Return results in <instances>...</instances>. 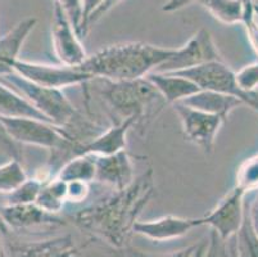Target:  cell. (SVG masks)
<instances>
[{"instance_id":"17","label":"cell","mask_w":258,"mask_h":257,"mask_svg":"<svg viewBox=\"0 0 258 257\" xmlns=\"http://www.w3.org/2000/svg\"><path fill=\"white\" fill-rule=\"evenodd\" d=\"M147 77L158 89L167 105L173 106L176 103L184 102L185 99L201 91V88L196 82L180 75L151 72Z\"/></svg>"},{"instance_id":"5","label":"cell","mask_w":258,"mask_h":257,"mask_svg":"<svg viewBox=\"0 0 258 257\" xmlns=\"http://www.w3.org/2000/svg\"><path fill=\"white\" fill-rule=\"evenodd\" d=\"M190 79L198 85L201 90H211L225 95L235 96L243 105L249 106L258 113V93L245 91L236 81V72H234L225 61H213L203 63L187 70L168 72Z\"/></svg>"},{"instance_id":"8","label":"cell","mask_w":258,"mask_h":257,"mask_svg":"<svg viewBox=\"0 0 258 257\" xmlns=\"http://www.w3.org/2000/svg\"><path fill=\"white\" fill-rule=\"evenodd\" d=\"M173 108L181 121L185 138L201 148L206 155H211L215 148L217 134L226 119L196 110L181 102L173 105Z\"/></svg>"},{"instance_id":"20","label":"cell","mask_w":258,"mask_h":257,"mask_svg":"<svg viewBox=\"0 0 258 257\" xmlns=\"http://www.w3.org/2000/svg\"><path fill=\"white\" fill-rule=\"evenodd\" d=\"M95 156L81 155L75 156L62 165L57 173V178L66 183L70 181H86L91 183L95 180Z\"/></svg>"},{"instance_id":"31","label":"cell","mask_w":258,"mask_h":257,"mask_svg":"<svg viewBox=\"0 0 258 257\" xmlns=\"http://www.w3.org/2000/svg\"><path fill=\"white\" fill-rule=\"evenodd\" d=\"M90 192V183L86 181H70L67 183V202L83 203Z\"/></svg>"},{"instance_id":"7","label":"cell","mask_w":258,"mask_h":257,"mask_svg":"<svg viewBox=\"0 0 258 257\" xmlns=\"http://www.w3.org/2000/svg\"><path fill=\"white\" fill-rule=\"evenodd\" d=\"M247 192L235 185L215 209L199 218V224L208 225L221 239H230L238 234L245 216Z\"/></svg>"},{"instance_id":"25","label":"cell","mask_w":258,"mask_h":257,"mask_svg":"<svg viewBox=\"0 0 258 257\" xmlns=\"http://www.w3.org/2000/svg\"><path fill=\"white\" fill-rule=\"evenodd\" d=\"M236 247H238V257H258V237L250 224L247 204H245L243 225L236 234Z\"/></svg>"},{"instance_id":"22","label":"cell","mask_w":258,"mask_h":257,"mask_svg":"<svg viewBox=\"0 0 258 257\" xmlns=\"http://www.w3.org/2000/svg\"><path fill=\"white\" fill-rule=\"evenodd\" d=\"M67 202V183L53 176L40 190L36 204L53 214H59Z\"/></svg>"},{"instance_id":"13","label":"cell","mask_w":258,"mask_h":257,"mask_svg":"<svg viewBox=\"0 0 258 257\" xmlns=\"http://www.w3.org/2000/svg\"><path fill=\"white\" fill-rule=\"evenodd\" d=\"M95 181L113 190L125 189L135 179L133 159L126 149L109 156H95Z\"/></svg>"},{"instance_id":"39","label":"cell","mask_w":258,"mask_h":257,"mask_svg":"<svg viewBox=\"0 0 258 257\" xmlns=\"http://www.w3.org/2000/svg\"><path fill=\"white\" fill-rule=\"evenodd\" d=\"M0 234H2V232H0ZM0 257H4L3 251H2V246H0Z\"/></svg>"},{"instance_id":"19","label":"cell","mask_w":258,"mask_h":257,"mask_svg":"<svg viewBox=\"0 0 258 257\" xmlns=\"http://www.w3.org/2000/svg\"><path fill=\"white\" fill-rule=\"evenodd\" d=\"M0 117L12 119H36L49 121L23 95L0 82Z\"/></svg>"},{"instance_id":"26","label":"cell","mask_w":258,"mask_h":257,"mask_svg":"<svg viewBox=\"0 0 258 257\" xmlns=\"http://www.w3.org/2000/svg\"><path fill=\"white\" fill-rule=\"evenodd\" d=\"M206 248H207V240H202L199 243L191 244V246L182 248L180 251H175L172 253H168L166 256L159 257H205ZM114 252V257H154L149 256L147 253H143L139 249L133 248L131 246L126 247L123 249H117Z\"/></svg>"},{"instance_id":"35","label":"cell","mask_w":258,"mask_h":257,"mask_svg":"<svg viewBox=\"0 0 258 257\" xmlns=\"http://www.w3.org/2000/svg\"><path fill=\"white\" fill-rule=\"evenodd\" d=\"M121 2H122V0H107L104 6H103L102 8H100L99 11H98L97 13H95V16H94V17L91 18L90 26L93 25L94 22H97V21H99L100 18H102L105 13H108V12L111 11L112 8H114V7H116L118 3H121Z\"/></svg>"},{"instance_id":"1","label":"cell","mask_w":258,"mask_h":257,"mask_svg":"<svg viewBox=\"0 0 258 257\" xmlns=\"http://www.w3.org/2000/svg\"><path fill=\"white\" fill-rule=\"evenodd\" d=\"M156 192L154 173L148 169L125 189L113 190L67 215L77 229L113 251L130 246L134 225Z\"/></svg>"},{"instance_id":"30","label":"cell","mask_w":258,"mask_h":257,"mask_svg":"<svg viewBox=\"0 0 258 257\" xmlns=\"http://www.w3.org/2000/svg\"><path fill=\"white\" fill-rule=\"evenodd\" d=\"M236 81L243 90L255 91L258 88V61L244 66L240 71H238Z\"/></svg>"},{"instance_id":"33","label":"cell","mask_w":258,"mask_h":257,"mask_svg":"<svg viewBox=\"0 0 258 257\" xmlns=\"http://www.w3.org/2000/svg\"><path fill=\"white\" fill-rule=\"evenodd\" d=\"M107 0H83L84 3V20L81 28V37H85L90 28L91 18L95 16L98 11L105 4Z\"/></svg>"},{"instance_id":"28","label":"cell","mask_w":258,"mask_h":257,"mask_svg":"<svg viewBox=\"0 0 258 257\" xmlns=\"http://www.w3.org/2000/svg\"><path fill=\"white\" fill-rule=\"evenodd\" d=\"M205 257H238L236 235L230 239H221L217 233L211 230Z\"/></svg>"},{"instance_id":"16","label":"cell","mask_w":258,"mask_h":257,"mask_svg":"<svg viewBox=\"0 0 258 257\" xmlns=\"http://www.w3.org/2000/svg\"><path fill=\"white\" fill-rule=\"evenodd\" d=\"M36 22L34 17L25 18L0 37V77L13 72V63L18 60V54Z\"/></svg>"},{"instance_id":"36","label":"cell","mask_w":258,"mask_h":257,"mask_svg":"<svg viewBox=\"0 0 258 257\" xmlns=\"http://www.w3.org/2000/svg\"><path fill=\"white\" fill-rule=\"evenodd\" d=\"M193 2H196V0H168L167 3L162 7V9L165 12H175L184 8V7H186L190 3H193Z\"/></svg>"},{"instance_id":"27","label":"cell","mask_w":258,"mask_h":257,"mask_svg":"<svg viewBox=\"0 0 258 257\" xmlns=\"http://www.w3.org/2000/svg\"><path fill=\"white\" fill-rule=\"evenodd\" d=\"M235 185L245 190L247 194L258 189V155L241 164L236 174Z\"/></svg>"},{"instance_id":"14","label":"cell","mask_w":258,"mask_h":257,"mask_svg":"<svg viewBox=\"0 0 258 257\" xmlns=\"http://www.w3.org/2000/svg\"><path fill=\"white\" fill-rule=\"evenodd\" d=\"M197 226H201L199 218L167 215L156 220L138 221L134 225V234H139L153 242H168L184 237Z\"/></svg>"},{"instance_id":"38","label":"cell","mask_w":258,"mask_h":257,"mask_svg":"<svg viewBox=\"0 0 258 257\" xmlns=\"http://www.w3.org/2000/svg\"><path fill=\"white\" fill-rule=\"evenodd\" d=\"M253 6H254L255 12H257V14H258V3H253Z\"/></svg>"},{"instance_id":"6","label":"cell","mask_w":258,"mask_h":257,"mask_svg":"<svg viewBox=\"0 0 258 257\" xmlns=\"http://www.w3.org/2000/svg\"><path fill=\"white\" fill-rule=\"evenodd\" d=\"M13 72L34 84L55 89H63L72 85H86L94 80L90 74L80 67L29 62L20 58L13 63Z\"/></svg>"},{"instance_id":"23","label":"cell","mask_w":258,"mask_h":257,"mask_svg":"<svg viewBox=\"0 0 258 257\" xmlns=\"http://www.w3.org/2000/svg\"><path fill=\"white\" fill-rule=\"evenodd\" d=\"M27 175L22 166V162L16 159H11L4 165H0V193L8 194L17 189Z\"/></svg>"},{"instance_id":"18","label":"cell","mask_w":258,"mask_h":257,"mask_svg":"<svg viewBox=\"0 0 258 257\" xmlns=\"http://www.w3.org/2000/svg\"><path fill=\"white\" fill-rule=\"evenodd\" d=\"M181 103L191 108H196V110L211 113V115H217V116H221L226 120L230 113L233 112L235 108H238L239 106L243 105V102L235 96L225 95V94L211 90L198 91L194 95L185 99Z\"/></svg>"},{"instance_id":"9","label":"cell","mask_w":258,"mask_h":257,"mask_svg":"<svg viewBox=\"0 0 258 257\" xmlns=\"http://www.w3.org/2000/svg\"><path fill=\"white\" fill-rule=\"evenodd\" d=\"M213 61H224V58L216 42L213 41L210 31H207L206 28H201L184 46L176 49L172 58H170L154 72H177Z\"/></svg>"},{"instance_id":"3","label":"cell","mask_w":258,"mask_h":257,"mask_svg":"<svg viewBox=\"0 0 258 257\" xmlns=\"http://www.w3.org/2000/svg\"><path fill=\"white\" fill-rule=\"evenodd\" d=\"M93 81L108 110L119 119L118 124L133 120L134 129H138L140 134L147 131L167 106L165 98L148 77L122 81L97 77Z\"/></svg>"},{"instance_id":"11","label":"cell","mask_w":258,"mask_h":257,"mask_svg":"<svg viewBox=\"0 0 258 257\" xmlns=\"http://www.w3.org/2000/svg\"><path fill=\"white\" fill-rule=\"evenodd\" d=\"M0 216L9 230L30 232L35 229H55L66 225V219L53 214L36 203L4 204L0 207Z\"/></svg>"},{"instance_id":"12","label":"cell","mask_w":258,"mask_h":257,"mask_svg":"<svg viewBox=\"0 0 258 257\" xmlns=\"http://www.w3.org/2000/svg\"><path fill=\"white\" fill-rule=\"evenodd\" d=\"M4 257H83L71 235L31 242H13Z\"/></svg>"},{"instance_id":"4","label":"cell","mask_w":258,"mask_h":257,"mask_svg":"<svg viewBox=\"0 0 258 257\" xmlns=\"http://www.w3.org/2000/svg\"><path fill=\"white\" fill-rule=\"evenodd\" d=\"M4 81L13 85L37 111L81 143L91 140L103 130L94 121L84 117L71 103L62 89L45 88L26 80L16 72L3 76Z\"/></svg>"},{"instance_id":"32","label":"cell","mask_w":258,"mask_h":257,"mask_svg":"<svg viewBox=\"0 0 258 257\" xmlns=\"http://www.w3.org/2000/svg\"><path fill=\"white\" fill-rule=\"evenodd\" d=\"M0 149H3L11 159H16L23 162V153L21 150L20 144H17L7 133L6 127L0 121Z\"/></svg>"},{"instance_id":"10","label":"cell","mask_w":258,"mask_h":257,"mask_svg":"<svg viewBox=\"0 0 258 257\" xmlns=\"http://www.w3.org/2000/svg\"><path fill=\"white\" fill-rule=\"evenodd\" d=\"M81 37L70 22L63 9L54 4L51 41L57 60L60 65L79 67L88 60V54L81 44Z\"/></svg>"},{"instance_id":"2","label":"cell","mask_w":258,"mask_h":257,"mask_svg":"<svg viewBox=\"0 0 258 257\" xmlns=\"http://www.w3.org/2000/svg\"><path fill=\"white\" fill-rule=\"evenodd\" d=\"M177 48H162L147 42L130 41L109 45L88 57L79 66L94 79L122 81L147 77L172 58Z\"/></svg>"},{"instance_id":"29","label":"cell","mask_w":258,"mask_h":257,"mask_svg":"<svg viewBox=\"0 0 258 257\" xmlns=\"http://www.w3.org/2000/svg\"><path fill=\"white\" fill-rule=\"evenodd\" d=\"M54 4H58L63 9L70 22L72 23L79 36L81 37V28H83L84 20L83 0H54Z\"/></svg>"},{"instance_id":"24","label":"cell","mask_w":258,"mask_h":257,"mask_svg":"<svg viewBox=\"0 0 258 257\" xmlns=\"http://www.w3.org/2000/svg\"><path fill=\"white\" fill-rule=\"evenodd\" d=\"M44 181L37 176L27 178L17 189L7 194L6 204H29L36 203L40 190L44 187Z\"/></svg>"},{"instance_id":"34","label":"cell","mask_w":258,"mask_h":257,"mask_svg":"<svg viewBox=\"0 0 258 257\" xmlns=\"http://www.w3.org/2000/svg\"><path fill=\"white\" fill-rule=\"evenodd\" d=\"M249 194L252 197L249 199H245V204H247L250 224H252L253 229H254L255 235L258 237V189L254 190V192H250Z\"/></svg>"},{"instance_id":"37","label":"cell","mask_w":258,"mask_h":257,"mask_svg":"<svg viewBox=\"0 0 258 257\" xmlns=\"http://www.w3.org/2000/svg\"><path fill=\"white\" fill-rule=\"evenodd\" d=\"M0 232H2L3 235H6V237L9 234V232H11V230L8 229V226L6 225V223H4L3 219H2V216H0Z\"/></svg>"},{"instance_id":"15","label":"cell","mask_w":258,"mask_h":257,"mask_svg":"<svg viewBox=\"0 0 258 257\" xmlns=\"http://www.w3.org/2000/svg\"><path fill=\"white\" fill-rule=\"evenodd\" d=\"M131 129H134L133 120H125L119 124H113L91 140L81 143L75 156H109L126 149V145H127L126 138Z\"/></svg>"},{"instance_id":"21","label":"cell","mask_w":258,"mask_h":257,"mask_svg":"<svg viewBox=\"0 0 258 257\" xmlns=\"http://www.w3.org/2000/svg\"><path fill=\"white\" fill-rule=\"evenodd\" d=\"M207 9L215 20L224 25L243 23V0H197Z\"/></svg>"}]
</instances>
